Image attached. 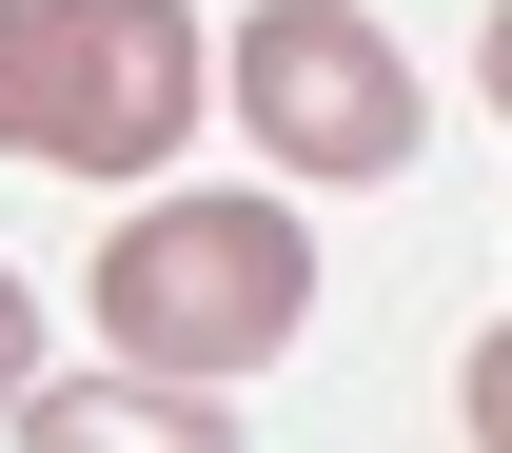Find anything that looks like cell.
<instances>
[{"instance_id": "cell-3", "label": "cell", "mask_w": 512, "mask_h": 453, "mask_svg": "<svg viewBox=\"0 0 512 453\" xmlns=\"http://www.w3.org/2000/svg\"><path fill=\"white\" fill-rule=\"evenodd\" d=\"M217 99H237V138L276 178H414V138H434V79L394 60V20H355V0H256Z\"/></svg>"}, {"instance_id": "cell-5", "label": "cell", "mask_w": 512, "mask_h": 453, "mask_svg": "<svg viewBox=\"0 0 512 453\" xmlns=\"http://www.w3.org/2000/svg\"><path fill=\"white\" fill-rule=\"evenodd\" d=\"M40 375V296H20V276H0V394Z\"/></svg>"}, {"instance_id": "cell-1", "label": "cell", "mask_w": 512, "mask_h": 453, "mask_svg": "<svg viewBox=\"0 0 512 453\" xmlns=\"http://www.w3.org/2000/svg\"><path fill=\"white\" fill-rule=\"evenodd\" d=\"M296 316H316V237H296V197H276V178L138 197L119 237H99V335H119V375L237 394V375L296 355Z\"/></svg>"}, {"instance_id": "cell-4", "label": "cell", "mask_w": 512, "mask_h": 453, "mask_svg": "<svg viewBox=\"0 0 512 453\" xmlns=\"http://www.w3.org/2000/svg\"><path fill=\"white\" fill-rule=\"evenodd\" d=\"M0 414L20 453H237V394H178V375H20Z\"/></svg>"}, {"instance_id": "cell-2", "label": "cell", "mask_w": 512, "mask_h": 453, "mask_svg": "<svg viewBox=\"0 0 512 453\" xmlns=\"http://www.w3.org/2000/svg\"><path fill=\"white\" fill-rule=\"evenodd\" d=\"M197 99H217L197 0H0V158L138 178V158L197 138Z\"/></svg>"}]
</instances>
